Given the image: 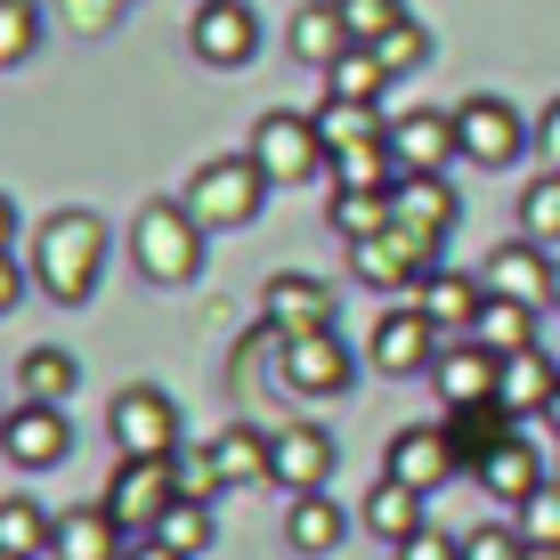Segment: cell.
I'll return each instance as SVG.
<instances>
[{
  "mask_svg": "<svg viewBox=\"0 0 560 560\" xmlns=\"http://www.w3.org/2000/svg\"><path fill=\"white\" fill-rule=\"evenodd\" d=\"M365 49L390 66V82H398V73H415V66H431V33H422V25H390L382 42H365Z\"/></svg>",
  "mask_w": 560,
  "mask_h": 560,
  "instance_id": "f35d334b",
  "label": "cell"
},
{
  "mask_svg": "<svg viewBox=\"0 0 560 560\" xmlns=\"http://www.w3.org/2000/svg\"><path fill=\"white\" fill-rule=\"evenodd\" d=\"M350 350H341V334L325 325V334H293L284 341V390H301V398H341L350 390Z\"/></svg>",
  "mask_w": 560,
  "mask_h": 560,
  "instance_id": "9c48e42d",
  "label": "cell"
},
{
  "mask_svg": "<svg viewBox=\"0 0 560 560\" xmlns=\"http://www.w3.org/2000/svg\"><path fill=\"white\" fill-rule=\"evenodd\" d=\"M317 130H325V147H365V139H390V122H382L374 106H358V98H325V114H317Z\"/></svg>",
  "mask_w": 560,
  "mask_h": 560,
  "instance_id": "836d02e7",
  "label": "cell"
},
{
  "mask_svg": "<svg viewBox=\"0 0 560 560\" xmlns=\"http://www.w3.org/2000/svg\"><path fill=\"white\" fill-rule=\"evenodd\" d=\"M479 488H488V495H504V504H528V495L545 488V463H536V447L512 431L504 447H495L488 463H479Z\"/></svg>",
  "mask_w": 560,
  "mask_h": 560,
  "instance_id": "d4e9b609",
  "label": "cell"
},
{
  "mask_svg": "<svg viewBox=\"0 0 560 560\" xmlns=\"http://www.w3.org/2000/svg\"><path fill=\"white\" fill-rule=\"evenodd\" d=\"M16 293H25V268H16V253H0V317L16 308Z\"/></svg>",
  "mask_w": 560,
  "mask_h": 560,
  "instance_id": "f6af8a7d",
  "label": "cell"
},
{
  "mask_svg": "<svg viewBox=\"0 0 560 560\" xmlns=\"http://www.w3.org/2000/svg\"><path fill=\"white\" fill-rule=\"evenodd\" d=\"M365 350H374L382 374H431V365H439V325L422 317L415 301H407V308H382V325H374V341H365Z\"/></svg>",
  "mask_w": 560,
  "mask_h": 560,
  "instance_id": "7c38bea8",
  "label": "cell"
},
{
  "mask_svg": "<svg viewBox=\"0 0 560 560\" xmlns=\"http://www.w3.org/2000/svg\"><path fill=\"white\" fill-rule=\"evenodd\" d=\"M552 253L536 236H520V244H504V253H488V293L495 301H528V308H545L552 301Z\"/></svg>",
  "mask_w": 560,
  "mask_h": 560,
  "instance_id": "2e32d148",
  "label": "cell"
},
{
  "mask_svg": "<svg viewBox=\"0 0 560 560\" xmlns=\"http://www.w3.org/2000/svg\"><path fill=\"white\" fill-rule=\"evenodd\" d=\"M398 560H463V536H439V528H422V536H407V545H390Z\"/></svg>",
  "mask_w": 560,
  "mask_h": 560,
  "instance_id": "7bdbcfd3",
  "label": "cell"
},
{
  "mask_svg": "<svg viewBox=\"0 0 560 560\" xmlns=\"http://www.w3.org/2000/svg\"><path fill=\"white\" fill-rule=\"evenodd\" d=\"M358 42H350V25H341V9L334 0H308V9H293V57L301 66H341V57H350Z\"/></svg>",
  "mask_w": 560,
  "mask_h": 560,
  "instance_id": "cb8c5ba5",
  "label": "cell"
},
{
  "mask_svg": "<svg viewBox=\"0 0 560 560\" xmlns=\"http://www.w3.org/2000/svg\"><path fill=\"white\" fill-rule=\"evenodd\" d=\"M528 560H560V545H528Z\"/></svg>",
  "mask_w": 560,
  "mask_h": 560,
  "instance_id": "c3c4849f",
  "label": "cell"
},
{
  "mask_svg": "<svg viewBox=\"0 0 560 560\" xmlns=\"http://www.w3.org/2000/svg\"><path fill=\"white\" fill-rule=\"evenodd\" d=\"M334 228L341 236H374V228H390V196H358V187H334Z\"/></svg>",
  "mask_w": 560,
  "mask_h": 560,
  "instance_id": "74e56055",
  "label": "cell"
},
{
  "mask_svg": "<svg viewBox=\"0 0 560 560\" xmlns=\"http://www.w3.org/2000/svg\"><path fill=\"white\" fill-rule=\"evenodd\" d=\"M463 560H528V536H520V528H495V520H488V528L463 536Z\"/></svg>",
  "mask_w": 560,
  "mask_h": 560,
  "instance_id": "b9f144b4",
  "label": "cell"
},
{
  "mask_svg": "<svg viewBox=\"0 0 560 560\" xmlns=\"http://www.w3.org/2000/svg\"><path fill=\"white\" fill-rule=\"evenodd\" d=\"M203 236H211V228L187 203H147L139 228H130V260H139L147 284H187L203 268Z\"/></svg>",
  "mask_w": 560,
  "mask_h": 560,
  "instance_id": "7a4b0ae2",
  "label": "cell"
},
{
  "mask_svg": "<svg viewBox=\"0 0 560 560\" xmlns=\"http://www.w3.org/2000/svg\"><path fill=\"white\" fill-rule=\"evenodd\" d=\"M545 415H552V431H560V390H552V407H545Z\"/></svg>",
  "mask_w": 560,
  "mask_h": 560,
  "instance_id": "681fc988",
  "label": "cell"
},
{
  "mask_svg": "<svg viewBox=\"0 0 560 560\" xmlns=\"http://www.w3.org/2000/svg\"><path fill=\"white\" fill-rule=\"evenodd\" d=\"M106 422H114V447H122V455H147V463H171V455H179V407H171L163 390H147V382L114 398Z\"/></svg>",
  "mask_w": 560,
  "mask_h": 560,
  "instance_id": "ba28073f",
  "label": "cell"
},
{
  "mask_svg": "<svg viewBox=\"0 0 560 560\" xmlns=\"http://www.w3.org/2000/svg\"><path fill=\"white\" fill-rule=\"evenodd\" d=\"M552 390H560V374H552L545 350H512V358H504V382H495V398H504L512 415H545Z\"/></svg>",
  "mask_w": 560,
  "mask_h": 560,
  "instance_id": "484cf974",
  "label": "cell"
},
{
  "mask_svg": "<svg viewBox=\"0 0 560 560\" xmlns=\"http://www.w3.org/2000/svg\"><path fill=\"white\" fill-rule=\"evenodd\" d=\"M520 236H536L545 253L560 244V171H545V179L520 196Z\"/></svg>",
  "mask_w": 560,
  "mask_h": 560,
  "instance_id": "e575fe53",
  "label": "cell"
},
{
  "mask_svg": "<svg viewBox=\"0 0 560 560\" xmlns=\"http://www.w3.org/2000/svg\"><path fill=\"white\" fill-rule=\"evenodd\" d=\"M42 49V9L33 0H0V66H25Z\"/></svg>",
  "mask_w": 560,
  "mask_h": 560,
  "instance_id": "d590c367",
  "label": "cell"
},
{
  "mask_svg": "<svg viewBox=\"0 0 560 560\" xmlns=\"http://www.w3.org/2000/svg\"><path fill=\"white\" fill-rule=\"evenodd\" d=\"M211 479L220 488H244V479H268V431H220L211 439Z\"/></svg>",
  "mask_w": 560,
  "mask_h": 560,
  "instance_id": "f546056e",
  "label": "cell"
},
{
  "mask_svg": "<svg viewBox=\"0 0 560 560\" xmlns=\"http://www.w3.org/2000/svg\"><path fill=\"white\" fill-rule=\"evenodd\" d=\"M398 179H407V171H398L390 139H365V147H341V154H334V187H358V196H390Z\"/></svg>",
  "mask_w": 560,
  "mask_h": 560,
  "instance_id": "83f0119b",
  "label": "cell"
},
{
  "mask_svg": "<svg viewBox=\"0 0 560 560\" xmlns=\"http://www.w3.org/2000/svg\"><path fill=\"white\" fill-rule=\"evenodd\" d=\"M0 560H25V552H0Z\"/></svg>",
  "mask_w": 560,
  "mask_h": 560,
  "instance_id": "816d5d0a",
  "label": "cell"
},
{
  "mask_svg": "<svg viewBox=\"0 0 560 560\" xmlns=\"http://www.w3.org/2000/svg\"><path fill=\"white\" fill-rule=\"evenodd\" d=\"M179 471L171 463H147V455H122V471H114V488H106V512L122 520L130 536H154L163 528V512L179 504Z\"/></svg>",
  "mask_w": 560,
  "mask_h": 560,
  "instance_id": "52a82bcc",
  "label": "cell"
},
{
  "mask_svg": "<svg viewBox=\"0 0 560 560\" xmlns=\"http://www.w3.org/2000/svg\"><path fill=\"white\" fill-rule=\"evenodd\" d=\"M495 382H504V358L488 350V341H455V350H439L431 365V390H439V407H488L495 398Z\"/></svg>",
  "mask_w": 560,
  "mask_h": 560,
  "instance_id": "30bf717a",
  "label": "cell"
},
{
  "mask_svg": "<svg viewBox=\"0 0 560 560\" xmlns=\"http://www.w3.org/2000/svg\"><path fill=\"white\" fill-rule=\"evenodd\" d=\"M455 147L479 171H512L536 147V122H520V106H504V98H463L455 106Z\"/></svg>",
  "mask_w": 560,
  "mask_h": 560,
  "instance_id": "5b68a950",
  "label": "cell"
},
{
  "mask_svg": "<svg viewBox=\"0 0 560 560\" xmlns=\"http://www.w3.org/2000/svg\"><path fill=\"white\" fill-rule=\"evenodd\" d=\"M122 560H187V552H171L163 536H147V545H139V552H122Z\"/></svg>",
  "mask_w": 560,
  "mask_h": 560,
  "instance_id": "bcb514c9",
  "label": "cell"
},
{
  "mask_svg": "<svg viewBox=\"0 0 560 560\" xmlns=\"http://www.w3.org/2000/svg\"><path fill=\"white\" fill-rule=\"evenodd\" d=\"M358 520L382 536V545H407V536L431 528V520H422V488H407V479H390V471L374 479V495H365V512H358Z\"/></svg>",
  "mask_w": 560,
  "mask_h": 560,
  "instance_id": "603a6c76",
  "label": "cell"
},
{
  "mask_svg": "<svg viewBox=\"0 0 560 560\" xmlns=\"http://www.w3.org/2000/svg\"><path fill=\"white\" fill-rule=\"evenodd\" d=\"M415 308L439 325V334H471L479 308H488V277H463V268H431L415 284Z\"/></svg>",
  "mask_w": 560,
  "mask_h": 560,
  "instance_id": "e0dca14e",
  "label": "cell"
},
{
  "mask_svg": "<svg viewBox=\"0 0 560 560\" xmlns=\"http://www.w3.org/2000/svg\"><path fill=\"white\" fill-rule=\"evenodd\" d=\"M9 244H16V203L0 196V253H9Z\"/></svg>",
  "mask_w": 560,
  "mask_h": 560,
  "instance_id": "7dc6e473",
  "label": "cell"
},
{
  "mask_svg": "<svg viewBox=\"0 0 560 560\" xmlns=\"http://www.w3.org/2000/svg\"><path fill=\"white\" fill-rule=\"evenodd\" d=\"M253 163L268 171V187H301V179H325V171H334V147H325L317 114H260Z\"/></svg>",
  "mask_w": 560,
  "mask_h": 560,
  "instance_id": "3957f363",
  "label": "cell"
},
{
  "mask_svg": "<svg viewBox=\"0 0 560 560\" xmlns=\"http://www.w3.org/2000/svg\"><path fill=\"white\" fill-rule=\"evenodd\" d=\"M471 341H488L495 358L536 350V308H528V301H495V293H488V308H479V325H471Z\"/></svg>",
  "mask_w": 560,
  "mask_h": 560,
  "instance_id": "4dcf8cb0",
  "label": "cell"
},
{
  "mask_svg": "<svg viewBox=\"0 0 560 560\" xmlns=\"http://www.w3.org/2000/svg\"><path fill=\"white\" fill-rule=\"evenodd\" d=\"M334 9H341V25H350V42H382L390 25H407L398 0H334Z\"/></svg>",
  "mask_w": 560,
  "mask_h": 560,
  "instance_id": "ab89813d",
  "label": "cell"
},
{
  "mask_svg": "<svg viewBox=\"0 0 560 560\" xmlns=\"http://www.w3.org/2000/svg\"><path fill=\"white\" fill-rule=\"evenodd\" d=\"M260 203H268V171L253 154H220V163H203L196 187H187V211H196L203 228H244Z\"/></svg>",
  "mask_w": 560,
  "mask_h": 560,
  "instance_id": "277c9868",
  "label": "cell"
},
{
  "mask_svg": "<svg viewBox=\"0 0 560 560\" xmlns=\"http://www.w3.org/2000/svg\"><path fill=\"white\" fill-rule=\"evenodd\" d=\"M536 154H545V171H560V98L536 114Z\"/></svg>",
  "mask_w": 560,
  "mask_h": 560,
  "instance_id": "ee69618b",
  "label": "cell"
},
{
  "mask_svg": "<svg viewBox=\"0 0 560 560\" xmlns=\"http://www.w3.org/2000/svg\"><path fill=\"white\" fill-rule=\"evenodd\" d=\"M325 90H334V98H358V106H374L382 90H390V66H382V57L358 42L350 57H341V66H325Z\"/></svg>",
  "mask_w": 560,
  "mask_h": 560,
  "instance_id": "d6a6232c",
  "label": "cell"
},
{
  "mask_svg": "<svg viewBox=\"0 0 560 560\" xmlns=\"http://www.w3.org/2000/svg\"><path fill=\"white\" fill-rule=\"evenodd\" d=\"M390 154H398V171H447V163H463L455 114H431V106L398 114V122H390Z\"/></svg>",
  "mask_w": 560,
  "mask_h": 560,
  "instance_id": "ac0fdd59",
  "label": "cell"
},
{
  "mask_svg": "<svg viewBox=\"0 0 560 560\" xmlns=\"http://www.w3.org/2000/svg\"><path fill=\"white\" fill-rule=\"evenodd\" d=\"M350 260H358L365 284H382V293H415V284L439 268V236H415V228L390 220V228H374V236H358Z\"/></svg>",
  "mask_w": 560,
  "mask_h": 560,
  "instance_id": "8992f818",
  "label": "cell"
},
{
  "mask_svg": "<svg viewBox=\"0 0 560 560\" xmlns=\"http://www.w3.org/2000/svg\"><path fill=\"white\" fill-rule=\"evenodd\" d=\"M106 277V220L98 211H49L33 228V284L57 308H82Z\"/></svg>",
  "mask_w": 560,
  "mask_h": 560,
  "instance_id": "6da1fadb",
  "label": "cell"
},
{
  "mask_svg": "<svg viewBox=\"0 0 560 560\" xmlns=\"http://www.w3.org/2000/svg\"><path fill=\"white\" fill-rule=\"evenodd\" d=\"M447 439H455V455L479 471V463L512 439V407H504V398H488V407H455V415H447Z\"/></svg>",
  "mask_w": 560,
  "mask_h": 560,
  "instance_id": "4316f807",
  "label": "cell"
},
{
  "mask_svg": "<svg viewBox=\"0 0 560 560\" xmlns=\"http://www.w3.org/2000/svg\"><path fill=\"white\" fill-rule=\"evenodd\" d=\"M552 301H560V268H552Z\"/></svg>",
  "mask_w": 560,
  "mask_h": 560,
  "instance_id": "f907efd6",
  "label": "cell"
},
{
  "mask_svg": "<svg viewBox=\"0 0 560 560\" xmlns=\"http://www.w3.org/2000/svg\"><path fill=\"white\" fill-rule=\"evenodd\" d=\"M154 536H163L171 552H187V560H196V552L211 545V512H203V495H179V504L163 512V528H154Z\"/></svg>",
  "mask_w": 560,
  "mask_h": 560,
  "instance_id": "8d00e7d4",
  "label": "cell"
},
{
  "mask_svg": "<svg viewBox=\"0 0 560 560\" xmlns=\"http://www.w3.org/2000/svg\"><path fill=\"white\" fill-rule=\"evenodd\" d=\"M66 447H73V439H66V415H57V407H33V398H25V407L0 422V455H9L16 471H57Z\"/></svg>",
  "mask_w": 560,
  "mask_h": 560,
  "instance_id": "9a60e30c",
  "label": "cell"
},
{
  "mask_svg": "<svg viewBox=\"0 0 560 560\" xmlns=\"http://www.w3.org/2000/svg\"><path fill=\"white\" fill-rule=\"evenodd\" d=\"M49 545H57V520L33 504V495H9V504H0V552L49 560Z\"/></svg>",
  "mask_w": 560,
  "mask_h": 560,
  "instance_id": "1f68e13d",
  "label": "cell"
},
{
  "mask_svg": "<svg viewBox=\"0 0 560 560\" xmlns=\"http://www.w3.org/2000/svg\"><path fill=\"white\" fill-rule=\"evenodd\" d=\"M520 536H528V545H560V488H536L528 504H520Z\"/></svg>",
  "mask_w": 560,
  "mask_h": 560,
  "instance_id": "60d3db41",
  "label": "cell"
},
{
  "mask_svg": "<svg viewBox=\"0 0 560 560\" xmlns=\"http://www.w3.org/2000/svg\"><path fill=\"white\" fill-rule=\"evenodd\" d=\"M268 479L293 495H317L334 479V439L317 422H293V431H268Z\"/></svg>",
  "mask_w": 560,
  "mask_h": 560,
  "instance_id": "4fadbf2b",
  "label": "cell"
},
{
  "mask_svg": "<svg viewBox=\"0 0 560 560\" xmlns=\"http://www.w3.org/2000/svg\"><path fill=\"white\" fill-rule=\"evenodd\" d=\"M341 536H350V512H341L325 488L317 495H293V512H284V545H293L301 560H325Z\"/></svg>",
  "mask_w": 560,
  "mask_h": 560,
  "instance_id": "7402d4cb",
  "label": "cell"
},
{
  "mask_svg": "<svg viewBox=\"0 0 560 560\" xmlns=\"http://www.w3.org/2000/svg\"><path fill=\"white\" fill-rule=\"evenodd\" d=\"M268 325H277L284 341L325 334V325H334V293H325L317 277H268Z\"/></svg>",
  "mask_w": 560,
  "mask_h": 560,
  "instance_id": "44dd1931",
  "label": "cell"
},
{
  "mask_svg": "<svg viewBox=\"0 0 560 560\" xmlns=\"http://www.w3.org/2000/svg\"><path fill=\"white\" fill-rule=\"evenodd\" d=\"M382 471L390 479H407V488L431 495L447 471H463V455H455V439H447V422H407V431L390 439V455H382Z\"/></svg>",
  "mask_w": 560,
  "mask_h": 560,
  "instance_id": "5bb4252c",
  "label": "cell"
},
{
  "mask_svg": "<svg viewBox=\"0 0 560 560\" xmlns=\"http://www.w3.org/2000/svg\"><path fill=\"white\" fill-rule=\"evenodd\" d=\"M390 220L415 228V236H439V244H447V228H455V187H447V171H407V179L390 187Z\"/></svg>",
  "mask_w": 560,
  "mask_h": 560,
  "instance_id": "d6986e66",
  "label": "cell"
},
{
  "mask_svg": "<svg viewBox=\"0 0 560 560\" xmlns=\"http://www.w3.org/2000/svg\"><path fill=\"white\" fill-rule=\"evenodd\" d=\"M122 520H114L106 504H73V512H57V545L49 560H122Z\"/></svg>",
  "mask_w": 560,
  "mask_h": 560,
  "instance_id": "ffe728a7",
  "label": "cell"
},
{
  "mask_svg": "<svg viewBox=\"0 0 560 560\" xmlns=\"http://www.w3.org/2000/svg\"><path fill=\"white\" fill-rule=\"evenodd\" d=\"M16 398H33V407H66V398H73V358L57 350V341L25 350V358H16Z\"/></svg>",
  "mask_w": 560,
  "mask_h": 560,
  "instance_id": "f1b7e54d",
  "label": "cell"
},
{
  "mask_svg": "<svg viewBox=\"0 0 560 560\" xmlns=\"http://www.w3.org/2000/svg\"><path fill=\"white\" fill-rule=\"evenodd\" d=\"M187 42H196L203 66H253V49H260V25H253V9L244 0H203L196 9V25H187Z\"/></svg>",
  "mask_w": 560,
  "mask_h": 560,
  "instance_id": "8fae6325",
  "label": "cell"
}]
</instances>
